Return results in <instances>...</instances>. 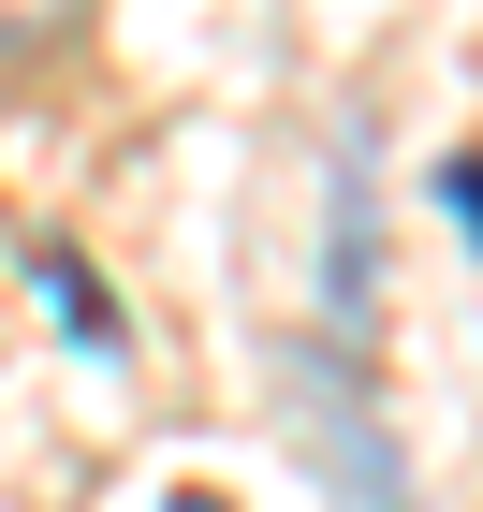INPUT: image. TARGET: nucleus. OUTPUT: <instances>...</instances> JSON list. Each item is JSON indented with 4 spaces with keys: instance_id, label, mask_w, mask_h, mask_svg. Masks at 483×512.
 Masks as SVG:
<instances>
[{
    "instance_id": "3",
    "label": "nucleus",
    "mask_w": 483,
    "mask_h": 512,
    "mask_svg": "<svg viewBox=\"0 0 483 512\" xmlns=\"http://www.w3.org/2000/svg\"><path fill=\"white\" fill-rule=\"evenodd\" d=\"M440 205H454V235L483 249V161H454V176H440Z\"/></svg>"
},
{
    "instance_id": "2",
    "label": "nucleus",
    "mask_w": 483,
    "mask_h": 512,
    "mask_svg": "<svg viewBox=\"0 0 483 512\" xmlns=\"http://www.w3.org/2000/svg\"><path fill=\"white\" fill-rule=\"evenodd\" d=\"M88 0H0V59H44V44H74Z\"/></svg>"
},
{
    "instance_id": "4",
    "label": "nucleus",
    "mask_w": 483,
    "mask_h": 512,
    "mask_svg": "<svg viewBox=\"0 0 483 512\" xmlns=\"http://www.w3.org/2000/svg\"><path fill=\"white\" fill-rule=\"evenodd\" d=\"M161 512H220V498H205V483H176V498H161Z\"/></svg>"
},
{
    "instance_id": "1",
    "label": "nucleus",
    "mask_w": 483,
    "mask_h": 512,
    "mask_svg": "<svg viewBox=\"0 0 483 512\" xmlns=\"http://www.w3.org/2000/svg\"><path fill=\"white\" fill-rule=\"evenodd\" d=\"M30 278H44V293H59V322H74L88 352H118V308H103V278H88L74 249H30Z\"/></svg>"
}]
</instances>
